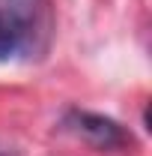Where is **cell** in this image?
<instances>
[{"label": "cell", "instance_id": "cell-2", "mask_svg": "<svg viewBox=\"0 0 152 156\" xmlns=\"http://www.w3.org/2000/svg\"><path fill=\"white\" fill-rule=\"evenodd\" d=\"M42 6H45V0H0V12H6L18 24L27 42H33V33L42 18Z\"/></svg>", "mask_w": 152, "mask_h": 156}, {"label": "cell", "instance_id": "cell-3", "mask_svg": "<svg viewBox=\"0 0 152 156\" xmlns=\"http://www.w3.org/2000/svg\"><path fill=\"white\" fill-rule=\"evenodd\" d=\"M27 48H30V42L21 33V27L6 12H0V60H9L21 51H27Z\"/></svg>", "mask_w": 152, "mask_h": 156}, {"label": "cell", "instance_id": "cell-1", "mask_svg": "<svg viewBox=\"0 0 152 156\" xmlns=\"http://www.w3.org/2000/svg\"><path fill=\"white\" fill-rule=\"evenodd\" d=\"M63 126L69 132H75L78 138H84L87 144H93L95 150H116L125 141H131L116 120H111L104 114H93V111H78L75 108V111L66 114Z\"/></svg>", "mask_w": 152, "mask_h": 156}]
</instances>
